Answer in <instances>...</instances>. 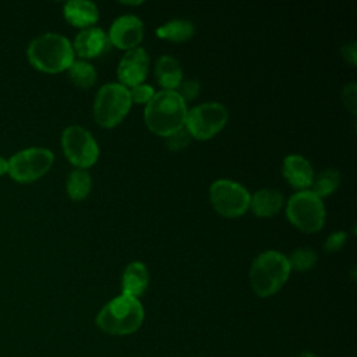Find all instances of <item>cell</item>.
<instances>
[{
  "label": "cell",
  "mask_w": 357,
  "mask_h": 357,
  "mask_svg": "<svg viewBox=\"0 0 357 357\" xmlns=\"http://www.w3.org/2000/svg\"><path fill=\"white\" fill-rule=\"evenodd\" d=\"M26 57L36 70L54 74L71 66L74 50L66 36L56 32H46L29 42Z\"/></svg>",
  "instance_id": "cell-1"
},
{
  "label": "cell",
  "mask_w": 357,
  "mask_h": 357,
  "mask_svg": "<svg viewBox=\"0 0 357 357\" xmlns=\"http://www.w3.org/2000/svg\"><path fill=\"white\" fill-rule=\"evenodd\" d=\"M145 311L135 297L120 294L110 300L96 315V326L109 335L124 336L134 333L144 322Z\"/></svg>",
  "instance_id": "cell-2"
},
{
  "label": "cell",
  "mask_w": 357,
  "mask_h": 357,
  "mask_svg": "<svg viewBox=\"0 0 357 357\" xmlns=\"http://www.w3.org/2000/svg\"><path fill=\"white\" fill-rule=\"evenodd\" d=\"M187 110L185 102L176 91L162 89L155 92L152 99L145 105L144 119L152 132L167 137L173 131L184 127Z\"/></svg>",
  "instance_id": "cell-3"
},
{
  "label": "cell",
  "mask_w": 357,
  "mask_h": 357,
  "mask_svg": "<svg viewBox=\"0 0 357 357\" xmlns=\"http://www.w3.org/2000/svg\"><path fill=\"white\" fill-rule=\"evenodd\" d=\"M287 255L276 250H268L257 255L250 268V283L259 297L278 293L290 275Z\"/></svg>",
  "instance_id": "cell-4"
},
{
  "label": "cell",
  "mask_w": 357,
  "mask_h": 357,
  "mask_svg": "<svg viewBox=\"0 0 357 357\" xmlns=\"http://www.w3.org/2000/svg\"><path fill=\"white\" fill-rule=\"evenodd\" d=\"M128 88L120 82H107L99 88L93 100V117L102 127L117 126L131 107Z\"/></svg>",
  "instance_id": "cell-5"
},
{
  "label": "cell",
  "mask_w": 357,
  "mask_h": 357,
  "mask_svg": "<svg viewBox=\"0 0 357 357\" xmlns=\"http://www.w3.org/2000/svg\"><path fill=\"white\" fill-rule=\"evenodd\" d=\"M286 216L301 231L314 233L322 229L326 212L321 198L310 190H301L287 199Z\"/></svg>",
  "instance_id": "cell-6"
},
{
  "label": "cell",
  "mask_w": 357,
  "mask_h": 357,
  "mask_svg": "<svg viewBox=\"0 0 357 357\" xmlns=\"http://www.w3.org/2000/svg\"><path fill=\"white\" fill-rule=\"evenodd\" d=\"M54 160V155L47 148L31 146L15 152L8 162V176L21 184L36 181L46 174Z\"/></svg>",
  "instance_id": "cell-7"
},
{
  "label": "cell",
  "mask_w": 357,
  "mask_h": 357,
  "mask_svg": "<svg viewBox=\"0 0 357 357\" xmlns=\"http://www.w3.org/2000/svg\"><path fill=\"white\" fill-rule=\"evenodd\" d=\"M227 109L219 102H204L187 110L184 127L191 137L208 139L218 134L227 123Z\"/></svg>",
  "instance_id": "cell-8"
},
{
  "label": "cell",
  "mask_w": 357,
  "mask_h": 357,
  "mask_svg": "<svg viewBox=\"0 0 357 357\" xmlns=\"http://www.w3.org/2000/svg\"><path fill=\"white\" fill-rule=\"evenodd\" d=\"M250 198L251 194L243 184L229 178L215 180L209 188L212 206L227 218L241 216L250 208Z\"/></svg>",
  "instance_id": "cell-9"
},
{
  "label": "cell",
  "mask_w": 357,
  "mask_h": 357,
  "mask_svg": "<svg viewBox=\"0 0 357 357\" xmlns=\"http://www.w3.org/2000/svg\"><path fill=\"white\" fill-rule=\"evenodd\" d=\"M61 148L66 158L79 169L92 166L99 156V146L93 135L82 126H68L61 134Z\"/></svg>",
  "instance_id": "cell-10"
},
{
  "label": "cell",
  "mask_w": 357,
  "mask_h": 357,
  "mask_svg": "<svg viewBox=\"0 0 357 357\" xmlns=\"http://www.w3.org/2000/svg\"><path fill=\"white\" fill-rule=\"evenodd\" d=\"M109 42L119 49L138 47L144 38V24L134 14H124L117 17L109 29Z\"/></svg>",
  "instance_id": "cell-11"
},
{
  "label": "cell",
  "mask_w": 357,
  "mask_h": 357,
  "mask_svg": "<svg viewBox=\"0 0 357 357\" xmlns=\"http://www.w3.org/2000/svg\"><path fill=\"white\" fill-rule=\"evenodd\" d=\"M149 67V56L144 47H134L124 53L117 66V77L124 86L142 84Z\"/></svg>",
  "instance_id": "cell-12"
},
{
  "label": "cell",
  "mask_w": 357,
  "mask_h": 357,
  "mask_svg": "<svg viewBox=\"0 0 357 357\" xmlns=\"http://www.w3.org/2000/svg\"><path fill=\"white\" fill-rule=\"evenodd\" d=\"M71 45L74 53L84 59H92L106 50L109 45V38L102 28L89 26L78 32Z\"/></svg>",
  "instance_id": "cell-13"
},
{
  "label": "cell",
  "mask_w": 357,
  "mask_h": 357,
  "mask_svg": "<svg viewBox=\"0 0 357 357\" xmlns=\"http://www.w3.org/2000/svg\"><path fill=\"white\" fill-rule=\"evenodd\" d=\"M282 174L294 188L305 190L314 181V170L311 163L298 153L287 155L282 162Z\"/></svg>",
  "instance_id": "cell-14"
},
{
  "label": "cell",
  "mask_w": 357,
  "mask_h": 357,
  "mask_svg": "<svg viewBox=\"0 0 357 357\" xmlns=\"http://www.w3.org/2000/svg\"><path fill=\"white\" fill-rule=\"evenodd\" d=\"M64 18L74 26L89 28L99 18V10L89 0H70L63 7Z\"/></svg>",
  "instance_id": "cell-15"
},
{
  "label": "cell",
  "mask_w": 357,
  "mask_h": 357,
  "mask_svg": "<svg viewBox=\"0 0 357 357\" xmlns=\"http://www.w3.org/2000/svg\"><path fill=\"white\" fill-rule=\"evenodd\" d=\"M149 273L141 261L130 262L121 276V294L138 298L148 287Z\"/></svg>",
  "instance_id": "cell-16"
},
{
  "label": "cell",
  "mask_w": 357,
  "mask_h": 357,
  "mask_svg": "<svg viewBox=\"0 0 357 357\" xmlns=\"http://www.w3.org/2000/svg\"><path fill=\"white\" fill-rule=\"evenodd\" d=\"M284 198L282 192L275 188H262L258 190L250 198V208L257 216L269 218L276 215L283 206Z\"/></svg>",
  "instance_id": "cell-17"
},
{
  "label": "cell",
  "mask_w": 357,
  "mask_h": 357,
  "mask_svg": "<svg viewBox=\"0 0 357 357\" xmlns=\"http://www.w3.org/2000/svg\"><path fill=\"white\" fill-rule=\"evenodd\" d=\"M155 75L159 85L166 91H174L183 81V70L177 59L163 54L155 66Z\"/></svg>",
  "instance_id": "cell-18"
},
{
  "label": "cell",
  "mask_w": 357,
  "mask_h": 357,
  "mask_svg": "<svg viewBox=\"0 0 357 357\" xmlns=\"http://www.w3.org/2000/svg\"><path fill=\"white\" fill-rule=\"evenodd\" d=\"M195 32V26L190 20L174 18L156 28V36L172 42H184Z\"/></svg>",
  "instance_id": "cell-19"
},
{
  "label": "cell",
  "mask_w": 357,
  "mask_h": 357,
  "mask_svg": "<svg viewBox=\"0 0 357 357\" xmlns=\"http://www.w3.org/2000/svg\"><path fill=\"white\" fill-rule=\"evenodd\" d=\"M66 188L71 199L74 201L84 199L91 192V188H92L91 174L85 169H79V167L71 170L67 177Z\"/></svg>",
  "instance_id": "cell-20"
},
{
  "label": "cell",
  "mask_w": 357,
  "mask_h": 357,
  "mask_svg": "<svg viewBox=\"0 0 357 357\" xmlns=\"http://www.w3.org/2000/svg\"><path fill=\"white\" fill-rule=\"evenodd\" d=\"M340 184V173L337 169L328 167L322 172H319L317 176H314L312 181V190H310L312 194H315L318 198L328 197L333 191L337 190Z\"/></svg>",
  "instance_id": "cell-21"
},
{
  "label": "cell",
  "mask_w": 357,
  "mask_h": 357,
  "mask_svg": "<svg viewBox=\"0 0 357 357\" xmlns=\"http://www.w3.org/2000/svg\"><path fill=\"white\" fill-rule=\"evenodd\" d=\"M67 71L70 79L79 88H89L96 82V70L85 60H74Z\"/></svg>",
  "instance_id": "cell-22"
},
{
  "label": "cell",
  "mask_w": 357,
  "mask_h": 357,
  "mask_svg": "<svg viewBox=\"0 0 357 357\" xmlns=\"http://www.w3.org/2000/svg\"><path fill=\"white\" fill-rule=\"evenodd\" d=\"M287 259L290 264V269H294L298 272H305L315 266V264L318 261V255L312 248L298 247L290 254V257H287Z\"/></svg>",
  "instance_id": "cell-23"
},
{
  "label": "cell",
  "mask_w": 357,
  "mask_h": 357,
  "mask_svg": "<svg viewBox=\"0 0 357 357\" xmlns=\"http://www.w3.org/2000/svg\"><path fill=\"white\" fill-rule=\"evenodd\" d=\"M166 138V146L172 151H181L184 149L191 139L190 132L185 130V127H181L176 131H173L172 134H169Z\"/></svg>",
  "instance_id": "cell-24"
},
{
  "label": "cell",
  "mask_w": 357,
  "mask_h": 357,
  "mask_svg": "<svg viewBox=\"0 0 357 357\" xmlns=\"http://www.w3.org/2000/svg\"><path fill=\"white\" fill-rule=\"evenodd\" d=\"M199 89H201L199 81L195 78H188V79H183L174 91L184 102H188V100H194L198 96Z\"/></svg>",
  "instance_id": "cell-25"
},
{
  "label": "cell",
  "mask_w": 357,
  "mask_h": 357,
  "mask_svg": "<svg viewBox=\"0 0 357 357\" xmlns=\"http://www.w3.org/2000/svg\"><path fill=\"white\" fill-rule=\"evenodd\" d=\"M130 92V98H131V102H135V103H148L152 96L155 95V89L152 88V85L149 84H138L135 86H131L128 89Z\"/></svg>",
  "instance_id": "cell-26"
},
{
  "label": "cell",
  "mask_w": 357,
  "mask_h": 357,
  "mask_svg": "<svg viewBox=\"0 0 357 357\" xmlns=\"http://www.w3.org/2000/svg\"><path fill=\"white\" fill-rule=\"evenodd\" d=\"M342 100H343V105L353 114H356V110H357V84L356 82H350V84L343 86Z\"/></svg>",
  "instance_id": "cell-27"
},
{
  "label": "cell",
  "mask_w": 357,
  "mask_h": 357,
  "mask_svg": "<svg viewBox=\"0 0 357 357\" xmlns=\"http://www.w3.org/2000/svg\"><path fill=\"white\" fill-rule=\"evenodd\" d=\"M346 238H347V236H346L344 231H333V233H331L326 237L325 243H324L325 251H328V252L339 251L343 247V244L346 243Z\"/></svg>",
  "instance_id": "cell-28"
},
{
  "label": "cell",
  "mask_w": 357,
  "mask_h": 357,
  "mask_svg": "<svg viewBox=\"0 0 357 357\" xmlns=\"http://www.w3.org/2000/svg\"><path fill=\"white\" fill-rule=\"evenodd\" d=\"M340 53L343 56V59L350 64V66H356L357 63V45L356 40H350L342 45L340 47Z\"/></svg>",
  "instance_id": "cell-29"
},
{
  "label": "cell",
  "mask_w": 357,
  "mask_h": 357,
  "mask_svg": "<svg viewBox=\"0 0 357 357\" xmlns=\"http://www.w3.org/2000/svg\"><path fill=\"white\" fill-rule=\"evenodd\" d=\"M8 172V162L3 156H0V176L6 174Z\"/></svg>",
  "instance_id": "cell-30"
},
{
  "label": "cell",
  "mask_w": 357,
  "mask_h": 357,
  "mask_svg": "<svg viewBox=\"0 0 357 357\" xmlns=\"http://www.w3.org/2000/svg\"><path fill=\"white\" fill-rule=\"evenodd\" d=\"M121 4H126V6H138V4H142V1L141 0H138V1H120Z\"/></svg>",
  "instance_id": "cell-31"
},
{
  "label": "cell",
  "mask_w": 357,
  "mask_h": 357,
  "mask_svg": "<svg viewBox=\"0 0 357 357\" xmlns=\"http://www.w3.org/2000/svg\"><path fill=\"white\" fill-rule=\"evenodd\" d=\"M297 357H317V356L314 353H311V351H303Z\"/></svg>",
  "instance_id": "cell-32"
}]
</instances>
